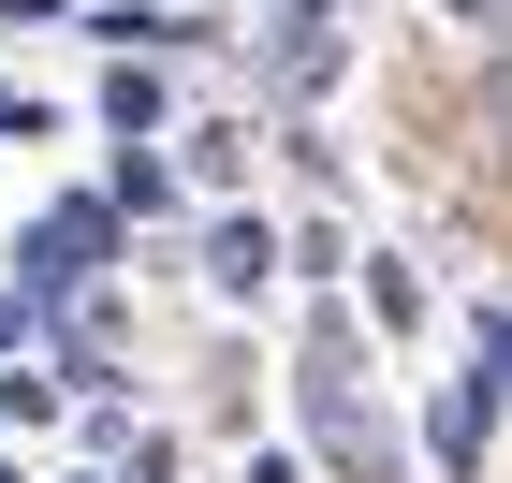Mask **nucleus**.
I'll list each match as a JSON object with an SVG mask.
<instances>
[{"label":"nucleus","mask_w":512,"mask_h":483,"mask_svg":"<svg viewBox=\"0 0 512 483\" xmlns=\"http://www.w3.org/2000/svg\"><path fill=\"white\" fill-rule=\"evenodd\" d=\"M103 249H118V205H103V191H59L44 235H15V279H0V293H15L30 322H59L88 279H103Z\"/></svg>","instance_id":"f257e3e1"},{"label":"nucleus","mask_w":512,"mask_h":483,"mask_svg":"<svg viewBox=\"0 0 512 483\" xmlns=\"http://www.w3.org/2000/svg\"><path fill=\"white\" fill-rule=\"evenodd\" d=\"M483 15H498V0H454V30H483Z\"/></svg>","instance_id":"9b49d317"},{"label":"nucleus","mask_w":512,"mask_h":483,"mask_svg":"<svg viewBox=\"0 0 512 483\" xmlns=\"http://www.w3.org/2000/svg\"><path fill=\"white\" fill-rule=\"evenodd\" d=\"M205 279H220V293H264L278 279V220H220V235H205Z\"/></svg>","instance_id":"20e7f679"},{"label":"nucleus","mask_w":512,"mask_h":483,"mask_svg":"<svg viewBox=\"0 0 512 483\" xmlns=\"http://www.w3.org/2000/svg\"><path fill=\"white\" fill-rule=\"evenodd\" d=\"M15 337H30V308H15V293H0V352H15Z\"/></svg>","instance_id":"1a4fd4ad"},{"label":"nucleus","mask_w":512,"mask_h":483,"mask_svg":"<svg viewBox=\"0 0 512 483\" xmlns=\"http://www.w3.org/2000/svg\"><path fill=\"white\" fill-rule=\"evenodd\" d=\"M0 483H15V469H0Z\"/></svg>","instance_id":"f8f14e48"},{"label":"nucleus","mask_w":512,"mask_h":483,"mask_svg":"<svg viewBox=\"0 0 512 483\" xmlns=\"http://www.w3.org/2000/svg\"><path fill=\"white\" fill-rule=\"evenodd\" d=\"M15 132L44 147V103H30V88H0V147H15Z\"/></svg>","instance_id":"6e6552de"},{"label":"nucleus","mask_w":512,"mask_h":483,"mask_svg":"<svg viewBox=\"0 0 512 483\" xmlns=\"http://www.w3.org/2000/svg\"><path fill=\"white\" fill-rule=\"evenodd\" d=\"M293 396H308V440H322V469H337V483H381V469H395L381 410L352 396V322H308V381H293Z\"/></svg>","instance_id":"f03ea898"},{"label":"nucleus","mask_w":512,"mask_h":483,"mask_svg":"<svg viewBox=\"0 0 512 483\" xmlns=\"http://www.w3.org/2000/svg\"><path fill=\"white\" fill-rule=\"evenodd\" d=\"M103 205H147V220H161V205H176V176H161L147 147H118V191H103Z\"/></svg>","instance_id":"0eeeda50"},{"label":"nucleus","mask_w":512,"mask_h":483,"mask_svg":"<svg viewBox=\"0 0 512 483\" xmlns=\"http://www.w3.org/2000/svg\"><path fill=\"white\" fill-rule=\"evenodd\" d=\"M103 132L118 147H161V59H118L103 74Z\"/></svg>","instance_id":"39448f33"},{"label":"nucleus","mask_w":512,"mask_h":483,"mask_svg":"<svg viewBox=\"0 0 512 483\" xmlns=\"http://www.w3.org/2000/svg\"><path fill=\"white\" fill-rule=\"evenodd\" d=\"M249 483H293V454H249Z\"/></svg>","instance_id":"9d476101"},{"label":"nucleus","mask_w":512,"mask_h":483,"mask_svg":"<svg viewBox=\"0 0 512 483\" xmlns=\"http://www.w3.org/2000/svg\"><path fill=\"white\" fill-rule=\"evenodd\" d=\"M366 322H381V337H410V322H425V279H410L395 249H381V264H366Z\"/></svg>","instance_id":"423d86ee"},{"label":"nucleus","mask_w":512,"mask_h":483,"mask_svg":"<svg viewBox=\"0 0 512 483\" xmlns=\"http://www.w3.org/2000/svg\"><path fill=\"white\" fill-rule=\"evenodd\" d=\"M483 440H498V381H439V410H425V454H439V483H483Z\"/></svg>","instance_id":"7ed1b4c3"}]
</instances>
